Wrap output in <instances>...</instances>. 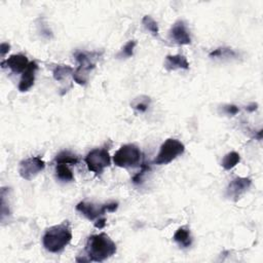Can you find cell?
<instances>
[{
  "mask_svg": "<svg viewBox=\"0 0 263 263\" xmlns=\"http://www.w3.org/2000/svg\"><path fill=\"white\" fill-rule=\"evenodd\" d=\"M165 67L168 71H175L179 69L188 70L189 63L186 57L183 55H169L166 58Z\"/></svg>",
  "mask_w": 263,
  "mask_h": 263,
  "instance_id": "13",
  "label": "cell"
},
{
  "mask_svg": "<svg viewBox=\"0 0 263 263\" xmlns=\"http://www.w3.org/2000/svg\"><path fill=\"white\" fill-rule=\"evenodd\" d=\"M252 181L247 177H236L232 181H230L227 189H226V196L234 202L239 200L241 196L250 188Z\"/></svg>",
  "mask_w": 263,
  "mask_h": 263,
  "instance_id": "10",
  "label": "cell"
},
{
  "mask_svg": "<svg viewBox=\"0 0 263 263\" xmlns=\"http://www.w3.org/2000/svg\"><path fill=\"white\" fill-rule=\"evenodd\" d=\"M100 56L101 54L97 52H78L75 54V59L78 63V67L73 71L72 74L75 82L80 85L86 84L89 80L90 72L95 69L96 62Z\"/></svg>",
  "mask_w": 263,
  "mask_h": 263,
  "instance_id": "3",
  "label": "cell"
},
{
  "mask_svg": "<svg viewBox=\"0 0 263 263\" xmlns=\"http://www.w3.org/2000/svg\"><path fill=\"white\" fill-rule=\"evenodd\" d=\"M173 240L180 246V248H184V249L189 248L192 244V237L190 234V230L185 226H182L177 229V231L175 232L173 236Z\"/></svg>",
  "mask_w": 263,
  "mask_h": 263,
  "instance_id": "14",
  "label": "cell"
},
{
  "mask_svg": "<svg viewBox=\"0 0 263 263\" xmlns=\"http://www.w3.org/2000/svg\"><path fill=\"white\" fill-rule=\"evenodd\" d=\"M209 56L211 58H221V57L222 58L223 57L233 58V57H236V53L229 47H219V48L214 49L213 52H211Z\"/></svg>",
  "mask_w": 263,
  "mask_h": 263,
  "instance_id": "20",
  "label": "cell"
},
{
  "mask_svg": "<svg viewBox=\"0 0 263 263\" xmlns=\"http://www.w3.org/2000/svg\"><path fill=\"white\" fill-rule=\"evenodd\" d=\"M89 261L102 262L116 253V245L106 233L91 235L85 244Z\"/></svg>",
  "mask_w": 263,
  "mask_h": 263,
  "instance_id": "1",
  "label": "cell"
},
{
  "mask_svg": "<svg viewBox=\"0 0 263 263\" xmlns=\"http://www.w3.org/2000/svg\"><path fill=\"white\" fill-rule=\"evenodd\" d=\"M29 61L26 56H24L22 54L18 55H12L9 58H7L5 61H2L1 66L2 68H9L12 72L18 74V73H23L29 65Z\"/></svg>",
  "mask_w": 263,
  "mask_h": 263,
  "instance_id": "11",
  "label": "cell"
},
{
  "mask_svg": "<svg viewBox=\"0 0 263 263\" xmlns=\"http://www.w3.org/2000/svg\"><path fill=\"white\" fill-rule=\"evenodd\" d=\"M136 47V41L130 40L126 45L122 47L120 53L117 55L118 58H131L134 55V49Z\"/></svg>",
  "mask_w": 263,
  "mask_h": 263,
  "instance_id": "22",
  "label": "cell"
},
{
  "mask_svg": "<svg viewBox=\"0 0 263 263\" xmlns=\"http://www.w3.org/2000/svg\"><path fill=\"white\" fill-rule=\"evenodd\" d=\"M185 150V146L182 142L177 139H170L166 140L160 146L159 152L154 159L155 165H168L172 162L174 159H176L179 155H181Z\"/></svg>",
  "mask_w": 263,
  "mask_h": 263,
  "instance_id": "5",
  "label": "cell"
},
{
  "mask_svg": "<svg viewBox=\"0 0 263 263\" xmlns=\"http://www.w3.org/2000/svg\"><path fill=\"white\" fill-rule=\"evenodd\" d=\"M223 110L227 115H231V116L235 115L236 113H239V111H240L239 107L235 105H226L223 107Z\"/></svg>",
  "mask_w": 263,
  "mask_h": 263,
  "instance_id": "24",
  "label": "cell"
},
{
  "mask_svg": "<svg viewBox=\"0 0 263 263\" xmlns=\"http://www.w3.org/2000/svg\"><path fill=\"white\" fill-rule=\"evenodd\" d=\"M10 49V45L8 43H1V45H0V54H1V57H4Z\"/></svg>",
  "mask_w": 263,
  "mask_h": 263,
  "instance_id": "25",
  "label": "cell"
},
{
  "mask_svg": "<svg viewBox=\"0 0 263 263\" xmlns=\"http://www.w3.org/2000/svg\"><path fill=\"white\" fill-rule=\"evenodd\" d=\"M38 70V65L35 61L30 62V64L26 68L23 73H22V77L19 83V91L24 93V92H28L31 87L34 84L35 81V75L36 71Z\"/></svg>",
  "mask_w": 263,
  "mask_h": 263,
  "instance_id": "12",
  "label": "cell"
},
{
  "mask_svg": "<svg viewBox=\"0 0 263 263\" xmlns=\"http://www.w3.org/2000/svg\"><path fill=\"white\" fill-rule=\"evenodd\" d=\"M149 170H150L149 167L146 166V164H144V165L142 166V170L139 172V174H137L136 176L133 178V182H134L135 184H140V183H142L143 176L145 175V173L148 172Z\"/></svg>",
  "mask_w": 263,
  "mask_h": 263,
  "instance_id": "23",
  "label": "cell"
},
{
  "mask_svg": "<svg viewBox=\"0 0 263 263\" xmlns=\"http://www.w3.org/2000/svg\"><path fill=\"white\" fill-rule=\"evenodd\" d=\"M241 160V156L240 154L235 152V151H231L229 153H227L225 155L221 161V166L225 169V170H231L233 169L237 164H239Z\"/></svg>",
  "mask_w": 263,
  "mask_h": 263,
  "instance_id": "16",
  "label": "cell"
},
{
  "mask_svg": "<svg viewBox=\"0 0 263 263\" xmlns=\"http://www.w3.org/2000/svg\"><path fill=\"white\" fill-rule=\"evenodd\" d=\"M150 104V99L148 97H140L134 100V102L132 103V107L140 112H145Z\"/></svg>",
  "mask_w": 263,
  "mask_h": 263,
  "instance_id": "21",
  "label": "cell"
},
{
  "mask_svg": "<svg viewBox=\"0 0 263 263\" xmlns=\"http://www.w3.org/2000/svg\"><path fill=\"white\" fill-rule=\"evenodd\" d=\"M84 160L87 169L95 174H102L103 171L111 164L109 152L105 148H96L91 150L85 156Z\"/></svg>",
  "mask_w": 263,
  "mask_h": 263,
  "instance_id": "7",
  "label": "cell"
},
{
  "mask_svg": "<svg viewBox=\"0 0 263 263\" xmlns=\"http://www.w3.org/2000/svg\"><path fill=\"white\" fill-rule=\"evenodd\" d=\"M55 161L57 162V165H77L78 164V157L75 155L74 153L64 150V151H61L57 156Z\"/></svg>",
  "mask_w": 263,
  "mask_h": 263,
  "instance_id": "15",
  "label": "cell"
},
{
  "mask_svg": "<svg viewBox=\"0 0 263 263\" xmlns=\"http://www.w3.org/2000/svg\"><path fill=\"white\" fill-rule=\"evenodd\" d=\"M56 176L59 180L63 182H71L74 179L73 173L67 165H57Z\"/></svg>",
  "mask_w": 263,
  "mask_h": 263,
  "instance_id": "17",
  "label": "cell"
},
{
  "mask_svg": "<svg viewBox=\"0 0 263 263\" xmlns=\"http://www.w3.org/2000/svg\"><path fill=\"white\" fill-rule=\"evenodd\" d=\"M118 208L117 203H108L105 205H96L94 203L80 202L76 206V211L79 212L82 216L91 221L98 220L101 218L106 212H115Z\"/></svg>",
  "mask_w": 263,
  "mask_h": 263,
  "instance_id": "6",
  "label": "cell"
},
{
  "mask_svg": "<svg viewBox=\"0 0 263 263\" xmlns=\"http://www.w3.org/2000/svg\"><path fill=\"white\" fill-rule=\"evenodd\" d=\"M45 168V162L39 156L23 159L19 165V174L25 180H32Z\"/></svg>",
  "mask_w": 263,
  "mask_h": 263,
  "instance_id": "8",
  "label": "cell"
},
{
  "mask_svg": "<svg viewBox=\"0 0 263 263\" xmlns=\"http://www.w3.org/2000/svg\"><path fill=\"white\" fill-rule=\"evenodd\" d=\"M72 240V232L68 221L55 225L46 229L42 244L45 250L51 253H60L69 245Z\"/></svg>",
  "mask_w": 263,
  "mask_h": 263,
  "instance_id": "2",
  "label": "cell"
},
{
  "mask_svg": "<svg viewBox=\"0 0 263 263\" xmlns=\"http://www.w3.org/2000/svg\"><path fill=\"white\" fill-rule=\"evenodd\" d=\"M73 68L68 65H57L53 70V76L57 81H62L73 74Z\"/></svg>",
  "mask_w": 263,
  "mask_h": 263,
  "instance_id": "18",
  "label": "cell"
},
{
  "mask_svg": "<svg viewBox=\"0 0 263 263\" xmlns=\"http://www.w3.org/2000/svg\"><path fill=\"white\" fill-rule=\"evenodd\" d=\"M142 152L135 144H126L121 146L113 156L114 165L119 168H135L140 164Z\"/></svg>",
  "mask_w": 263,
  "mask_h": 263,
  "instance_id": "4",
  "label": "cell"
},
{
  "mask_svg": "<svg viewBox=\"0 0 263 263\" xmlns=\"http://www.w3.org/2000/svg\"><path fill=\"white\" fill-rule=\"evenodd\" d=\"M142 24L144 28L151 33L153 36H157L159 29H158V25L154 19H152L150 16H144L142 19Z\"/></svg>",
  "mask_w": 263,
  "mask_h": 263,
  "instance_id": "19",
  "label": "cell"
},
{
  "mask_svg": "<svg viewBox=\"0 0 263 263\" xmlns=\"http://www.w3.org/2000/svg\"><path fill=\"white\" fill-rule=\"evenodd\" d=\"M170 39L178 45H187L191 43V36L188 28H187L184 21L175 22L172 26L170 33Z\"/></svg>",
  "mask_w": 263,
  "mask_h": 263,
  "instance_id": "9",
  "label": "cell"
},
{
  "mask_svg": "<svg viewBox=\"0 0 263 263\" xmlns=\"http://www.w3.org/2000/svg\"><path fill=\"white\" fill-rule=\"evenodd\" d=\"M105 225H106V219L105 218H99L97 220V222L95 223V227H97L99 229H102V228H104Z\"/></svg>",
  "mask_w": 263,
  "mask_h": 263,
  "instance_id": "26",
  "label": "cell"
},
{
  "mask_svg": "<svg viewBox=\"0 0 263 263\" xmlns=\"http://www.w3.org/2000/svg\"><path fill=\"white\" fill-rule=\"evenodd\" d=\"M257 104L256 103H252V104H250V105H248L247 107H246V109H247V111H249V112H253V111H255L256 109H257Z\"/></svg>",
  "mask_w": 263,
  "mask_h": 263,
  "instance_id": "27",
  "label": "cell"
}]
</instances>
